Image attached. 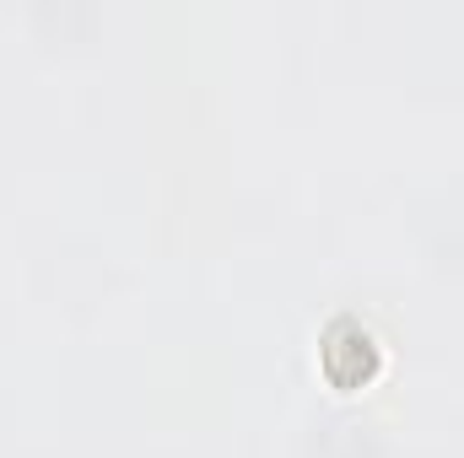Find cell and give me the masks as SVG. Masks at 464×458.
Masks as SVG:
<instances>
[{
    "label": "cell",
    "mask_w": 464,
    "mask_h": 458,
    "mask_svg": "<svg viewBox=\"0 0 464 458\" xmlns=\"http://www.w3.org/2000/svg\"><path fill=\"white\" fill-rule=\"evenodd\" d=\"M319 361H324V372H330L335 383H362V377L372 372L378 350H372V335H367L362 324L341 319V324L324 335V350H319Z\"/></svg>",
    "instance_id": "obj_1"
}]
</instances>
